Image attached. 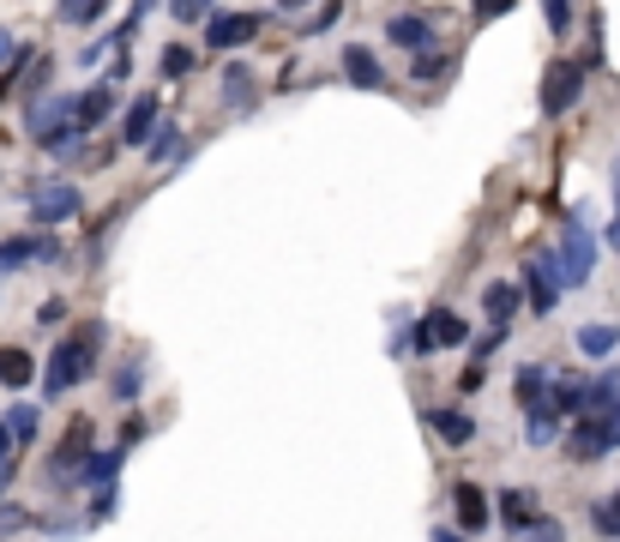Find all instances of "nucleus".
Instances as JSON below:
<instances>
[{
  "label": "nucleus",
  "instance_id": "obj_33",
  "mask_svg": "<svg viewBox=\"0 0 620 542\" xmlns=\"http://www.w3.org/2000/svg\"><path fill=\"white\" fill-rule=\"evenodd\" d=\"M181 24H194V19H211V7H199V0H181V7H169Z\"/></svg>",
  "mask_w": 620,
  "mask_h": 542
},
{
  "label": "nucleus",
  "instance_id": "obj_1",
  "mask_svg": "<svg viewBox=\"0 0 620 542\" xmlns=\"http://www.w3.org/2000/svg\"><path fill=\"white\" fill-rule=\"evenodd\" d=\"M97 349H102V326L91 319V326H79L72 338H61L55 344V356H49V398H61V392H72V386H85V380L97 374Z\"/></svg>",
  "mask_w": 620,
  "mask_h": 542
},
{
  "label": "nucleus",
  "instance_id": "obj_13",
  "mask_svg": "<svg viewBox=\"0 0 620 542\" xmlns=\"http://www.w3.org/2000/svg\"><path fill=\"white\" fill-rule=\"evenodd\" d=\"M344 79L362 85V91H380V85H386V67L374 61V49H362V42H344Z\"/></svg>",
  "mask_w": 620,
  "mask_h": 542
},
{
  "label": "nucleus",
  "instance_id": "obj_3",
  "mask_svg": "<svg viewBox=\"0 0 620 542\" xmlns=\"http://www.w3.org/2000/svg\"><path fill=\"white\" fill-rule=\"evenodd\" d=\"M85 194L72 181H37L31 194H24V211H31V224H67V217H79Z\"/></svg>",
  "mask_w": 620,
  "mask_h": 542
},
{
  "label": "nucleus",
  "instance_id": "obj_19",
  "mask_svg": "<svg viewBox=\"0 0 620 542\" xmlns=\"http://www.w3.org/2000/svg\"><path fill=\"white\" fill-rule=\"evenodd\" d=\"M482 307H489V326H506V319L519 314V289H512V284H489Z\"/></svg>",
  "mask_w": 620,
  "mask_h": 542
},
{
  "label": "nucleus",
  "instance_id": "obj_31",
  "mask_svg": "<svg viewBox=\"0 0 620 542\" xmlns=\"http://www.w3.org/2000/svg\"><path fill=\"white\" fill-rule=\"evenodd\" d=\"M42 531L49 536H79V531H91V519H61V512H55V519H42Z\"/></svg>",
  "mask_w": 620,
  "mask_h": 542
},
{
  "label": "nucleus",
  "instance_id": "obj_39",
  "mask_svg": "<svg viewBox=\"0 0 620 542\" xmlns=\"http://www.w3.org/2000/svg\"><path fill=\"white\" fill-rule=\"evenodd\" d=\"M12 452H19V441H12V428L0 422V464H12Z\"/></svg>",
  "mask_w": 620,
  "mask_h": 542
},
{
  "label": "nucleus",
  "instance_id": "obj_4",
  "mask_svg": "<svg viewBox=\"0 0 620 542\" xmlns=\"http://www.w3.org/2000/svg\"><path fill=\"white\" fill-rule=\"evenodd\" d=\"M590 272H597V236L572 217L567 236H560V277H567V289H584Z\"/></svg>",
  "mask_w": 620,
  "mask_h": 542
},
{
  "label": "nucleus",
  "instance_id": "obj_40",
  "mask_svg": "<svg viewBox=\"0 0 620 542\" xmlns=\"http://www.w3.org/2000/svg\"><path fill=\"white\" fill-rule=\"evenodd\" d=\"M427 542H464V536H457V531H446V524H434V536H427Z\"/></svg>",
  "mask_w": 620,
  "mask_h": 542
},
{
  "label": "nucleus",
  "instance_id": "obj_32",
  "mask_svg": "<svg viewBox=\"0 0 620 542\" xmlns=\"http://www.w3.org/2000/svg\"><path fill=\"white\" fill-rule=\"evenodd\" d=\"M500 344H506V326H489V338H476V362H489Z\"/></svg>",
  "mask_w": 620,
  "mask_h": 542
},
{
  "label": "nucleus",
  "instance_id": "obj_26",
  "mask_svg": "<svg viewBox=\"0 0 620 542\" xmlns=\"http://www.w3.org/2000/svg\"><path fill=\"white\" fill-rule=\"evenodd\" d=\"M139 392H145V374H139V362H127V368L115 374V398H121V404H132V398H139Z\"/></svg>",
  "mask_w": 620,
  "mask_h": 542
},
{
  "label": "nucleus",
  "instance_id": "obj_11",
  "mask_svg": "<svg viewBox=\"0 0 620 542\" xmlns=\"http://www.w3.org/2000/svg\"><path fill=\"white\" fill-rule=\"evenodd\" d=\"M386 42H397V49H410L422 61V55H434L440 37H434V24H427L422 12H397V19L386 24Z\"/></svg>",
  "mask_w": 620,
  "mask_h": 542
},
{
  "label": "nucleus",
  "instance_id": "obj_2",
  "mask_svg": "<svg viewBox=\"0 0 620 542\" xmlns=\"http://www.w3.org/2000/svg\"><path fill=\"white\" fill-rule=\"evenodd\" d=\"M614 446H620V410H609V416H579V422H572V434H567V452L579 464L609 459Z\"/></svg>",
  "mask_w": 620,
  "mask_h": 542
},
{
  "label": "nucleus",
  "instance_id": "obj_23",
  "mask_svg": "<svg viewBox=\"0 0 620 542\" xmlns=\"http://www.w3.org/2000/svg\"><path fill=\"white\" fill-rule=\"evenodd\" d=\"M145 157H151V164H169V157H181V134L164 121V127H157V139L145 145Z\"/></svg>",
  "mask_w": 620,
  "mask_h": 542
},
{
  "label": "nucleus",
  "instance_id": "obj_29",
  "mask_svg": "<svg viewBox=\"0 0 620 542\" xmlns=\"http://www.w3.org/2000/svg\"><path fill=\"white\" fill-rule=\"evenodd\" d=\"M61 19L67 24H91V19H102V0H72V7H61Z\"/></svg>",
  "mask_w": 620,
  "mask_h": 542
},
{
  "label": "nucleus",
  "instance_id": "obj_42",
  "mask_svg": "<svg viewBox=\"0 0 620 542\" xmlns=\"http://www.w3.org/2000/svg\"><path fill=\"white\" fill-rule=\"evenodd\" d=\"M7 476H12V464H0V489H7Z\"/></svg>",
  "mask_w": 620,
  "mask_h": 542
},
{
  "label": "nucleus",
  "instance_id": "obj_15",
  "mask_svg": "<svg viewBox=\"0 0 620 542\" xmlns=\"http://www.w3.org/2000/svg\"><path fill=\"white\" fill-rule=\"evenodd\" d=\"M115 471H121V446H109V452H91V459H85V471L72 476V489H115Z\"/></svg>",
  "mask_w": 620,
  "mask_h": 542
},
{
  "label": "nucleus",
  "instance_id": "obj_28",
  "mask_svg": "<svg viewBox=\"0 0 620 542\" xmlns=\"http://www.w3.org/2000/svg\"><path fill=\"white\" fill-rule=\"evenodd\" d=\"M19 531H31V512H24V506H0V536H19Z\"/></svg>",
  "mask_w": 620,
  "mask_h": 542
},
{
  "label": "nucleus",
  "instance_id": "obj_18",
  "mask_svg": "<svg viewBox=\"0 0 620 542\" xmlns=\"http://www.w3.org/2000/svg\"><path fill=\"white\" fill-rule=\"evenodd\" d=\"M0 386L7 392L31 386V356H24V349H0Z\"/></svg>",
  "mask_w": 620,
  "mask_h": 542
},
{
  "label": "nucleus",
  "instance_id": "obj_36",
  "mask_svg": "<svg viewBox=\"0 0 620 542\" xmlns=\"http://www.w3.org/2000/svg\"><path fill=\"white\" fill-rule=\"evenodd\" d=\"M109 512H115V489H102L97 501H91V524H102V519H109Z\"/></svg>",
  "mask_w": 620,
  "mask_h": 542
},
{
  "label": "nucleus",
  "instance_id": "obj_37",
  "mask_svg": "<svg viewBox=\"0 0 620 542\" xmlns=\"http://www.w3.org/2000/svg\"><path fill=\"white\" fill-rule=\"evenodd\" d=\"M164 67L175 72V79H181V72H187V67H194V55H187V49H169V55H164Z\"/></svg>",
  "mask_w": 620,
  "mask_h": 542
},
{
  "label": "nucleus",
  "instance_id": "obj_6",
  "mask_svg": "<svg viewBox=\"0 0 620 542\" xmlns=\"http://www.w3.org/2000/svg\"><path fill=\"white\" fill-rule=\"evenodd\" d=\"M452 344H464V319L452 307H434L410 326V356H434V349H452Z\"/></svg>",
  "mask_w": 620,
  "mask_h": 542
},
{
  "label": "nucleus",
  "instance_id": "obj_12",
  "mask_svg": "<svg viewBox=\"0 0 620 542\" xmlns=\"http://www.w3.org/2000/svg\"><path fill=\"white\" fill-rule=\"evenodd\" d=\"M452 506H457V531H470V536L494 524V506H489V494H482L476 482H457V489H452Z\"/></svg>",
  "mask_w": 620,
  "mask_h": 542
},
{
  "label": "nucleus",
  "instance_id": "obj_21",
  "mask_svg": "<svg viewBox=\"0 0 620 542\" xmlns=\"http://www.w3.org/2000/svg\"><path fill=\"white\" fill-rule=\"evenodd\" d=\"M579 349H584V356H614V349H620V326H579Z\"/></svg>",
  "mask_w": 620,
  "mask_h": 542
},
{
  "label": "nucleus",
  "instance_id": "obj_22",
  "mask_svg": "<svg viewBox=\"0 0 620 542\" xmlns=\"http://www.w3.org/2000/svg\"><path fill=\"white\" fill-rule=\"evenodd\" d=\"M224 97L235 102V109H247V97H254V72H247L242 61H235V67L224 72Z\"/></svg>",
  "mask_w": 620,
  "mask_h": 542
},
{
  "label": "nucleus",
  "instance_id": "obj_8",
  "mask_svg": "<svg viewBox=\"0 0 620 542\" xmlns=\"http://www.w3.org/2000/svg\"><path fill=\"white\" fill-rule=\"evenodd\" d=\"M259 37V12H211L205 19V49H242Z\"/></svg>",
  "mask_w": 620,
  "mask_h": 542
},
{
  "label": "nucleus",
  "instance_id": "obj_20",
  "mask_svg": "<svg viewBox=\"0 0 620 542\" xmlns=\"http://www.w3.org/2000/svg\"><path fill=\"white\" fill-rule=\"evenodd\" d=\"M560 441V410H537L524 422V446H554Z\"/></svg>",
  "mask_w": 620,
  "mask_h": 542
},
{
  "label": "nucleus",
  "instance_id": "obj_17",
  "mask_svg": "<svg viewBox=\"0 0 620 542\" xmlns=\"http://www.w3.org/2000/svg\"><path fill=\"white\" fill-rule=\"evenodd\" d=\"M427 428H434L446 446H464L470 434H476V422H470L464 410H427Z\"/></svg>",
  "mask_w": 620,
  "mask_h": 542
},
{
  "label": "nucleus",
  "instance_id": "obj_7",
  "mask_svg": "<svg viewBox=\"0 0 620 542\" xmlns=\"http://www.w3.org/2000/svg\"><path fill=\"white\" fill-rule=\"evenodd\" d=\"M524 302L537 307V314H554V302H560V289H567V277H560V254H542V259H530V272H524Z\"/></svg>",
  "mask_w": 620,
  "mask_h": 542
},
{
  "label": "nucleus",
  "instance_id": "obj_24",
  "mask_svg": "<svg viewBox=\"0 0 620 542\" xmlns=\"http://www.w3.org/2000/svg\"><path fill=\"white\" fill-rule=\"evenodd\" d=\"M590 524H597L602 536L620 542V494H614V501H597V506H590Z\"/></svg>",
  "mask_w": 620,
  "mask_h": 542
},
{
  "label": "nucleus",
  "instance_id": "obj_5",
  "mask_svg": "<svg viewBox=\"0 0 620 542\" xmlns=\"http://www.w3.org/2000/svg\"><path fill=\"white\" fill-rule=\"evenodd\" d=\"M584 79H590L584 61H554L542 72V115H567L572 102L584 97Z\"/></svg>",
  "mask_w": 620,
  "mask_h": 542
},
{
  "label": "nucleus",
  "instance_id": "obj_16",
  "mask_svg": "<svg viewBox=\"0 0 620 542\" xmlns=\"http://www.w3.org/2000/svg\"><path fill=\"white\" fill-rule=\"evenodd\" d=\"M151 127H157V91H145V97L127 109L121 139H127V145H151Z\"/></svg>",
  "mask_w": 620,
  "mask_h": 542
},
{
  "label": "nucleus",
  "instance_id": "obj_38",
  "mask_svg": "<svg viewBox=\"0 0 620 542\" xmlns=\"http://www.w3.org/2000/svg\"><path fill=\"white\" fill-rule=\"evenodd\" d=\"M567 24H572V7H560V0H554V7H549V31H567Z\"/></svg>",
  "mask_w": 620,
  "mask_h": 542
},
{
  "label": "nucleus",
  "instance_id": "obj_10",
  "mask_svg": "<svg viewBox=\"0 0 620 542\" xmlns=\"http://www.w3.org/2000/svg\"><path fill=\"white\" fill-rule=\"evenodd\" d=\"M494 519L506 524V536H524L530 524H542V519H549V512H537V494H524V489H506V494H500V501H494Z\"/></svg>",
  "mask_w": 620,
  "mask_h": 542
},
{
  "label": "nucleus",
  "instance_id": "obj_30",
  "mask_svg": "<svg viewBox=\"0 0 620 542\" xmlns=\"http://www.w3.org/2000/svg\"><path fill=\"white\" fill-rule=\"evenodd\" d=\"M506 542H567V531H560L554 519H542V524H530L524 536H506Z\"/></svg>",
  "mask_w": 620,
  "mask_h": 542
},
{
  "label": "nucleus",
  "instance_id": "obj_34",
  "mask_svg": "<svg viewBox=\"0 0 620 542\" xmlns=\"http://www.w3.org/2000/svg\"><path fill=\"white\" fill-rule=\"evenodd\" d=\"M37 319H42V326H55V319H67V302H61V296H49V302L37 307Z\"/></svg>",
  "mask_w": 620,
  "mask_h": 542
},
{
  "label": "nucleus",
  "instance_id": "obj_27",
  "mask_svg": "<svg viewBox=\"0 0 620 542\" xmlns=\"http://www.w3.org/2000/svg\"><path fill=\"white\" fill-rule=\"evenodd\" d=\"M24 259H37V242H0V272H19Z\"/></svg>",
  "mask_w": 620,
  "mask_h": 542
},
{
  "label": "nucleus",
  "instance_id": "obj_14",
  "mask_svg": "<svg viewBox=\"0 0 620 542\" xmlns=\"http://www.w3.org/2000/svg\"><path fill=\"white\" fill-rule=\"evenodd\" d=\"M115 102H121V91H115L109 79H102V85H91V91L79 97V134H91V127H102V121H109V115H115Z\"/></svg>",
  "mask_w": 620,
  "mask_h": 542
},
{
  "label": "nucleus",
  "instance_id": "obj_25",
  "mask_svg": "<svg viewBox=\"0 0 620 542\" xmlns=\"http://www.w3.org/2000/svg\"><path fill=\"white\" fill-rule=\"evenodd\" d=\"M7 428H12V441L24 446V441L37 434V410H31V404H12V410H7Z\"/></svg>",
  "mask_w": 620,
  "mask_h": 542
},
{
  "label": "nucleus",
  "instance_id": "obj_41",
  "mask_svg": "<svg viewBox=\"0 0 620 542\" xmlns=\"http://www.w3.org/2000/svg\"><path fill=\"white\" fill-rule=\"evenodd\" d=\"M614 217H620V157H614Z\"/></svg>",
  "mask_w": 620,
  "mask_h": 542
},
{
  "label": "nucleus",
  "instance_id": "obj_35",
  "mask_svg": "<svg viewBox=\"0 0 620 542\" xmlns=\"http://www.w3.org/2000/svg\"><path fill=\"white\" fill-rule=\"evenodd\" d=\"M452 61H446V55H422V61H416V79H434V72H446Z\"/></svg>",
  "mask_w": 620,
  "mask_h": 542
},
{
  "label": "nucleus",
  "instance_id": "obj_9",
  "mask_svg": "<svg viewBox=\"0 0 620 542\" xmlns=\"http://www.w3.org/2000/svg\"><path fill=\"white\" fill-rule=\"evenodd\" d=\"M519 404L530 410V416H537V410H554V392H560V374L554 368H542V362H524L519 368Z\"/></svg>",
  "mask_w": 620,
  "mask_h": 542
}]
</instances>
